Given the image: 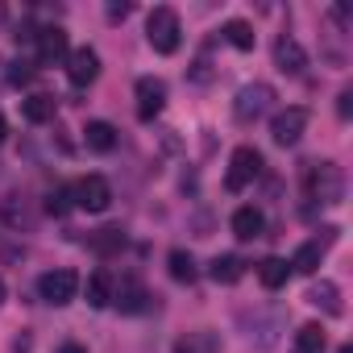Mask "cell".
Here are the masks:
<instances>
[{
  "label": "cell",
  "mask_w": 353,
  "mask_h": 353,
  "mask_svg": "<svg viewBox=\"0 0 353 353\" xmlns=\"http://www.w3.org/2000/svg\"><path fill=\"white\" fill-rule=\"evenodd\" d=\"M303 183H307V200H320V204H341L345 196V174L332 162H312Z\"/></svg>",
  "instance_id": "7a4b0ae2"
},
{
  "label": "cell",
  "mask_w": 353,
  "mask_h": 353,
  "mask_svg": "<svg viewBox=\"0 0 353 353\" xmlns=\"http://www.w3.org/2000/svg\"><path fill=\"white\" fill-rule=\"evenodd\" d=\"M208 274H212V283H225V287H233V283L245 274V262H241L237 254H216V258L208 262Z\"/></svg>",
  "instance_id": "4fadbf2b"
},
{
  "label": "cell",
  "mask_w": 353,
  "mask_h": 353,
  "mask_svg": "<svg viewBox=\"0 0 353 353\" xmlns=\"http://www.w3.org/2000/svg\"><path fill=\"white\" fill-rule=\"evenodd\" d=\"M83 291H88V303L92 307H108L112 303V279H108V270H92Z\"/></svg>",
  "instance_id": "44dd1931"
},
{
  "label": "cell",
  "mask_w": 353,
  "mask_h": 353,
  "mask_svg": "<svg viewBox=\"0 0 353 353\" xmlns=\"http://www.w3.org/2000/svg\"><path fill=\"white\" fill-rule=\"evenodd\" d=\"M21 117H26L30 125L54 121V96H26V100H21Z\"/></svg>",
  "instance_id": "d6986e66"
},
{
  "label": "cell",
  "mask_w": 353,
  "mask_h": 353,
  "mask_svg": "<svg viewBox=\"0 0 353 353\" xmlns=\"http://www.w3.org/2000/svg\"><path fill=\"white\" fill-rule=\"evenodd\" d=\"M307 121H312V112H307V108H299V104L283 108V112L270 121V137H274V145H295V141L303 137Z\"/></svg>",
  "instance_id": "52a82bcc"
},
{
  "label": "cell",
  "mask_w": 353,
  "mask_h": 353,
  "mask_svg": "<svg viewBox=\"0 0 353 353\" xmlns=\"http://www.w3.org/2000/svg\"><path fill=\"white\" fill-rule=\"evenodd\" d=\"M262 174V154L254 145H237L233 158H229V174H225V188L229 192H245L254 179Z\"/></svg>",
  "instance_id": "3957f363"
},
{
  "label": "cell",
  "mask_w": 353,
  "mask_h": 353,
  "mask_svg": "<svg viewBox=\"0 0 353 353\" xmlns=\"http://www.w3.org/2000/svg\"><path fill=\"white\" fill-rule=\"evenodd\" d=\"M59 353H88V349H83V345H75V341H71V345H63V349H59Z\"/></svg>",
  "instance_id": "f546056e"
},
{
  "label": "cell",
  "mask_w": 353,
  "mask_h": 353,
  "mask_svg": "<svg viewBox=\"0 0 353 353\" xmlns=\"http://www.w3.org/2000/svg\"><path fill=\"white\" fill-rule=\"evenodd\" d=\"M5 137H9V125H5V117H0V145H5Z\"/></svg>",
  "instance_id": "4dcf8cb0"
},
{
  "label": "cell",
  "mask_w": 353,
  "mask_h": 353,
  "mask_svg": "<svg viewBox=\"0 0 353 353\" xmlns=\"http://www.w3.org/2000/svg\"><path fill=\"white\" fill-rule=\"evenodd\" d=\"M46 208H50L54 216H63V212L71 208V188H59V192H50V200H46Z\"/></svg>",
  "instance_id": "484cf974"
},
{
  "label": "cell",
  "mask_w": 353,
  "mask_h": 353,
  "mask_svg": "<svg viewBox=\"0 0 353 353\" xmlns=\"http://www.w3.org/2000/svg\"><path fill=\"white\" fill-rule=\"evenodd\" d=\"M38 295L46 299V303H54V307H67L75 295H79V274L75 270H46L42 279H38Z\"/></svg>",
  "instance_id": "8992f818"
},
{
  "label": "cell",
  "mask_w": 353,
  "mask_h": 353,
  "mask_svg": "<svg viewBox=\"0 0 353 353\" xmlns=\"http://www.w3.org/2000/svg\"><path fill=\"white\" fill-rule=\"evenodd\" d=\"M145 299H150V295H145V287H141L137 279H125V283L117 287V295H112V303H117L121 312H141Z\"/></svg>",
  "instance_id": "e0dca14e"
},
{
  "label": "cell",
  "mask_w": 353,
  "mask_h": 353,
  "mask_svg": "<svg viewBox=\"0 0 353 353\" xmlns=\"http://www.w3.org/2000/svg\"><path fill=\"white\" fill-rule=\"evenodd\" d=\"M258 279H262V287L266 291H279V287H287V279H291V266H287V258H262L258 262Z\"/></svg>",
  "instance_id": "5bb4252c"
},
{
  "label": "cell",
  "mask_w": 353,
  "mask_h": 353,
  "mask_svg": "<svg viewBox=\"0 0 353 353\" xmlns=\"http://www.w3.org/2000/svg\"><path fill=\"white\" fill-rule=\"evenodd\" d=\"M30 79H34V67H30V63H13V67H9V83H13V88H26Z\"/></svg>",
  "instance_id": "4316f807"
},
{
  "label": "cell",
  "mask_w": 353,
  "mask_h": 353,
  "mask_svg": "<svg viewBox=\"0 0 353 353\" xmlns=\"http://www.w3.org/2000/svg\"><path fill=\"white\" fill-rule=\"evenodd\" d=\"M274 67H279L283 75H299V71L307 67V50H303L295 38H279V42H274Z\"/></svg>",
  "instance_id": "8fae6325"
},
{
  "label": "cell",
  "mask_w": 353,
  "mask_h": 353,
  "mask_svg": "<svg viewBox=\"0 0 353 353\" xmlns=\"http://www.w3.org/2000/svg\"><path fill=\"white\" fill-rule=\"evenodd\" d=\"M125 17H129V5H125V0H121V5L112 0V5H108V21H125Z\"/></svg>",
  "instance_id": "f1b7e54d"
},
{
  "label": "cell",
  "mask_w": 353,
  "mask_h": 353,
  "mask_svg": "<svg viewBox=\"0 0 353 353\" xmlns=\"http://www.w3.org/2000/svg\"><path fill=\"white\" fill-rule=\"evenodd\" d=\"M270 104H274V88H270V83H245V88L237 92V100H233V117H237L241 125H250V121H258L262 112H270Z\"/></svg>",
  "instance_id": "5b68a950"
},
{
  "label": "cell",
  "mask_w": 353,
  "mask_h": 353,
  "mask_svg": "<svg viewBox=\"0 0 353 353\" xmlns=\"http://www.w3.org/2000/svg\"><path fill=\"white\" fill-rule=\"evenodd\" d=\"M166 266H170V279L174 283H196V258L188 254V250H170V258H166Z\"/></svg>",
  "instance_id": "7402d4cb"
},
{
  "label": "cell",
  "mask_w": 353,
  "mask_h": 353,
  "mask_svg": "<svg viewBox=\"0 0 353 353\" xmlns=\"http://www.w3.org/2000/svg\"><path fill=\"white\" fill-rule=\"evenodd\" d=\"M71 204L83 208V212H108V204H112L108 179H104V174H83V179L71 188Z\"/></svg>",
  "instance_id": "277c9868"
},
{
  "label": "cell",
  "mask_w": 353,
  "mask_h": 353,
  "mask_svg": "<svg viewBox=\"0 0 353 353\" xmlns=\"http://www.w3.org/2000/svg\"><path fill=\"white\" fill-rule=\"evenodd\" d=\"M96 75H100V54L92 46H79V50L67 54V79H71V88L96 83Z\"/></svg>",
  "instance_id": "9c48e42d"
},
{
  "label": "cell",
  "mask_w": 353,
  "mask_h": 353,
  "mask_svg": "<svg viewBox=\"0 0 353 353\" xmlns=\"http://www.w3.org/2000/svg\"><path fill=\"white\" fill-rule=\"evenodd\" d=\"M0 303H5V279H0Z\"/></svg>",
  "instance_id": "1f68e13d"
},
{
  "label": "cell",
  "mask_w": 353,
  "mask_h": 353,
  "mask_svg": "<svg viewBox=\"0 0 353 353\" xmlns=\"http://www.w3.org/2000/svg\"><path fill=\"white\" fill-rule=\"evenodd\" d=\"M324 349H328V336L320 324H303L295 332V353H324Z\"/></svg>",
  "instance_id": "603a6c76"
},
{
  "label": "cell",
  "mask_w": 353,
  "mask_h": 353,
  "mask_svg": "<svg viewBox=\"0 0 353 353\" xmlns=\"http://www.w3.org/2000/svg\"><path fill=\"white\" fill-rule=\"evenodd\" d=\"M307 303L324 307L328 316H341V287H336V283H328V279H320V283H312V287H307Z\"/></svg>",
  "instance_id": "9a60e30c"
},
{
  "label": "cell",
  "mask_w": 353,
  "mask_h": 353,
  "mask_svg": "<svg viewBox=\"0 0 353 353\" xmlns=\"http://www.w3.org/2000/svg\"><path fill=\"white\" fill-rule=\"evenodd\" d=\"M38 63L42 67H50V63H59V59H67V30H59V26H46V30H38Z\"/></svg>",
  "instance_id": "30bf717a"
},
{
  "label": "cell",
  "mask_w": 353,
  "mask_h": 353,
  "mask_svg": "<svg viewBox=\"0 0 353 353\" xmlns=\"http://www.w3.org/2000/svg\"><path fill=\"white\" fill-rule=\"evenodd\" d=\"M121 245H125V233H121V229H100V233L92 237V250H96V254H117Z\"/></svg>",
  "instance_id": "d4e9b609"
},
{
  "label": "cell",
  "mask_w": 353,
  "mask_h": 353,
  "mask_svg": "<svg viewBox=\"0 0 353 353\" xmlns=\"http://www.w3.org/2000/svg\"><path fill=\"white\" fill-rule=\"evenodd\" d=\"M336 353H353V349H349V345H341V349H336Z\"/></svg>",
  "instance_id": "d6a6232c"
},
{
  "label": "cell",
  "mask_w": 353,
  "mask_h": 353,
  "mask_svg": "<svg viewBox=\"0 0 353 353\" xmlns=\"http://www.w3.org/2000/svg\"><path fill=\"white\" fill-rule=\"evenodd\" d=\"M262 233H266V216H262L254 204H245V208L233 212V237H241V241H258Z\"/></svg>",
  "instance_id": "7c38bea8"
},
{
  "label": "cell",
  "mask_w": 353,
  "mask_h": 353,
  "mask_svg": "<svg viewBox=\"0 0 353 353\" xmlns=\"http://www.w3.org/2000/svg\"><path fill=\"white\" fill-rule=\"evenodd\" d=\"M225 38H229V46H237V50H254V30H250V21H241V17L225 21Z\"/></svg>",
  "instance_id": "cb8c5ba5"
},
{
  "label": "cell",
  "mask_w": 353,
  "mask_h": 353,
  "mask_svg": "<svg viewBox=\"0 0 353 353\" xmlns=\"http://www.w3.org/2000/svg\"><path fill=\"white\" fill-rule=\"evenodd\" d=\"M145 38H150V46H154L158 54H174V50H179V42H183L179 13L166 9V5L150 9V17H145Z\"/></svg>",
  "instance_id": "6da1fadb"
},
{
  "label": "cell",
  "mask_w": 353,
  "mask_h": 353,
  "mask_svg": "<svg viewBox=\"0 0 353 353\" xmlns=\"http://www.w3.org/2000/svg\"><path fill=\"white\" fill-rule=\"evenodd\" d=\"M336 112H341V121H349V112H353V92H341V96H336Z\"/></svg>",
  "instance_id": "83f0119b"
},
{
  "label": "cell",
  "mask_w": 353,
  "mask_h": 353,
  "mask_svg": "<svg viewBox=\"0 0 353 353\" xmlns=\"http://www.w3.org/2000/svg\"><path fill=\"white\" fill-rule=\"evenodd\" d=\"M83 141H88V150H96V154H108V150L117 145V129H112L108 121H88V129H83Z\"/></svg>",
  "instance_id": "2e32d148"
},
{
  "label": "cell",
  "mask_w": 353,
  "mask_h": 353,
  "mask_svg": "<svg viewBox=\"0 0 353 353\" xmlns=\"http://www.w3.org/2000/svg\"><path fill=\"white\" fill-rule=\"evenodd\" d=\"M133 96H137V121H154L166 108V83L154 79V75H141L137 88H133Z\"/></svg>",
  "instance_id": "ba28073f"
},
{
  "label": "cell",
  "mask_w": 353,
  "mask_h": 353,
  "mask_svg": "<svg viewBox=\"0 0 353 353\" xmlns=\"http://www.w3.org/2000/svg\"><path fill=\"white\" fill-rule=\"evenodd\" d=\"M320 258H324V245H320V241H303L287 266L299 270V274H316V270H320Z\"/></svg>",
  "instance_id": "ffe728a7"
},
{
  "label": "cell",
  "mask_w": 353,
  "mask_h": 353,
  "mask_svg": "<svg viewBox=\"0 0 353 353\" xmlns=\"http://www.w3.org/2000/svg\"><path fill=\"white\" fill-rule=\"evenodd\" d=\"M174 353H221V336L200 328V332H188L179 345H174Z\"/></svg>",
  "instance_id": "ac0fdd59"
}]
</instances>
